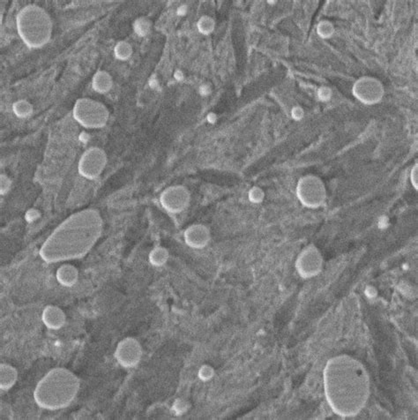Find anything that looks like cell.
I'll use <instances>...</instances> for the list:
<instances>
[{
	"label": "cell",
	"mask_w": 418,
	"mask_h": 420,
	"mask_svg": "<svg viewBox=\"0 0 418 420\" xmlns=\"http://www.w3.org/2000/svg\"><path fill=\"white\" fill-rule=\"evenodd\" d=\"M4 374L6 380H4V384L2 385L1 388H4V389H10L16 380V371L13 370V367H4Z\"/></svg>",
	"instance_id": "cell-15"
},
{
	"label": "cell",
	"mask_w": 418,
	"mask_h": 420,
	"mask_svg": "<svg viewBox=\"0 0 418 420\" xmlns=\"http://www.w3.org/2000/svg\"><path fill=\"white\" fill-rule=\"evenodd\" d=\"M198 28L200 33H202L204 35H208L209 33H211L214 28V22L212 21L211 18L207 16L201 17L198 21Z\"/></svg>",
	"instance_id": "cell-14"
},
{
	"label": "cell",
	"mask_w": 418,
	"mask_h": 420,
	"mask_svg": "<svg viewBox=\"0 0 418 420\" xmlns=\"http://www.w3.org/2000/svg\"><path fill=\"white\" fill-rule=\"evenodd\" d=\"M74 117L86 128H101L108 121L109 112L101 102L84 98L75 103Z\"/></svg>",
	"instance_id": "cell-2"
},
{
	"label": "cell",
	"mask_w": 418,
	"mask_h": 420,
	"mask_svg": "<svg viewBox=\"0 0 418 420\" xmlns=\"http://www.w3.org/2000/svg\"><path fill=\"white\" fill-rule=\"evenodd\" d=\"M132 53V47L128 43L119 42L115 47V56L119 60H126L131 57Z\"/></svg>",
	"instance_id": "cell-10"
},
{
	"label": "cell",
	"mask_w": 418,
	"mask_h": 420,
	"mask_svg": "<svg viewBox=\"0 0 418 420\" xmlns=\"http://www.w3.org/2000/svg\"><path fill=\"white\" fill-rule=\"evenodd\" d=\"M139 345L133 339L123 340L117 348V360L123 367H135L141 359V349Z\"/></svg>",
	"instance_id": "cell-5"
},
{
	"label": "cell",
	"mask_w": 418,
	"mask_h": 420,
	"mask_svg": "<svg viewBox=\"0 0 418 420\" xmlns=\"http://www.w3.org/2000/svg\"><path fill=\"white\" fill-rule=\"evenodd\" d=\"M208 87L207 86H202L201 88H200V93L201 95H207V94L209 93V91H208Z\"/></svg>",
	"instance_id": "cell-16"
},
{
	"label": "cell",
	"mask_w": 418,
	"mask_h": 420,
	"mask_svg": "<svg viewBox=\"0 0 418 420\" xmlns=\"http://www.w3.org/2000/svg\"><path fill=\"white\" fill-rule=\"evenodd\" d=\"M209 239V231L205 226L201 224H194L185 230V243L190 247L196 249L205 247Z\"/></svg>",
	"instance_id": "cell-6"
},
{
	"label": "cell",
	"mask_w": 418,
	"mask_h": 420,
	"mask_svg": "<svg viewBox=\"0 0 418 420\" xmlns=\"http://www.w3.org/2000/svg\"><path fill=\"white\" fill-rule=\"evenodd\" d=\"M134 29L139 36H144L148 33L150 29V23L148 19H137L134 23Z\"/></svg>",
	"instance_id": "cell-13"
},
{
	"label": "cell",
	"mask_w": 418,
	"mask_h": 420,
	"mask_svg": "<svg viewBox=\"0 0 418 420\" xmlns=\"http://www.w3.org/2000/svg\"><path fill=\"white\" fill-rule=\"evenodd\" d=\"M105 164L104 151L97 148H92L86 151L79 160V172L84 177L95 179L100 176Z\"/></svg>",
	"instance_id": "cell-3"
},
{
	"label": "cell",
	"mask_w": 418,
	"mask_h": 420,
	"mask_svg": "<svg viewBox=\"0 0 418 420\" xmlns=\"http://www.w3.org/2000/svg\"><path fill=\"white\" fill-rule=\"evenodd\" d=\"M17 29L29 48L38 49L48 43L52 24L48 14L39 6L28 5L17 15Z\"/></svg>",
	"instance_id": "cell-1"
},
{
	"label": "cell",
	"mask_w": 418,
	"mask_h": 420,
	"mask_svg": "<svg viewBox=\"0 0 418 420\" xmlns=\"http://www.w3.org/2000/svg\"><path fill=\"white\" fill-rule=\"evenodd\" d=\"M175 78L177 79V80H181L183 78V74L179 71L176 72V74H175Z\"/></svg>",
	"instance_id": "cell-17"
},
{
	"label": "cell",
	"mask_w": 418,
	"mask_h": 420,
	"mask_svg": "<svg viewBox=\"0 0 418 420\" xmlns=\"http://www.w3.org/2000/svg\"><path fill=\"white\" fill-rule=\"evenodd\" d=\"M177 13H178V14H185L186 13V8H185V6H182L177 11Z\"/></svg>",
	"instance_id": "cell-18"
},
{
	"label": "cell",
	"mask_w": 418,
	"mask_h": 420,
	"mask_svg": "<svg viewBox=\"0 0 418 420\" xmlns=\"http://www.w3.org/2000/svg\"><path fill=\"white\" fill-rule=\"evenodd\" d=\"M13 111L17 117L24 119L30 115L33 111V108L31 106L30 103H28L26 101H19L14 103Z\"/></svg>",
	"instance_id": "cell-12"
},
{
	"label": "cell",
	"mask_w": 418,
	"mask_h": 420,
	"mask_svg": "<svg viewBox=\"0 0 418 420\" xmlns=\"http://www.w3.org/2000/svg\"><path fill=\"white\" fill-rule=\"evenodd\" d=\"M149 259L153 265H163L168 260V252L163 248H155L150 253Z\"/></svg>",
	"instance_id": "cell-11"
},
{
	"label": "cell",
	"mask_w": 418,
	"mask_h": 420,
	"mask_svg": "<svg viewBox=\"0 0 418 420\" xmlns=\"http://www.w3.org/2000/svg\"><path fill=\"white\" fill-rule=\"evenodd\" d=\"M57 277L58 282L62 285L71 286L76 283L78 278V272L73 266H62L61 268L57 270Z\"/></svg>",
	"instance_id": "cell-8"
},
{
	"label": "cell",
	"mask_w": 418,
	"mask_h": 420,
	"mask_svg": "<svg viewBox=\"0 0 418 420\" xmlns=\"http://www.w3.org/2000/svg\"><path fill=\"white\" fill-rule=\"evenodd\" d=\"M160 202L167 212L179 214L189 206V192L181 186L169 187L161 195Z\"/></svg>",
	"instance_id": "cell-4"
},
{
	"label": "cell",
	"mask_w": 418,
	"mask_h": 420,
	"mask_svg": "<svg viewBox=\"0 0 418 420\" xmlns=\"http://www.w3.org/2000/svg\"><path fill=\"white\" fill-rule=\"evenodd\" d=\"M112 86L110 76L105 72H98L93 79V88L99 93L103 94L110 91Z\"/></svg>",
	"instance_id": "cell-9"
},
{
	"label": "cell",
	"mask_w": 418,
	"mask_h": 420,
	"mask_svg": "<svg viewBox=\"0 0 418 420\" xmlns=\"http://www.w3.org/2000/svg\"><path fill=\"white\" fill-rule=\"evenodd\" d=\"M44 321L47 327L57 328L64 324L65 315L59 308L48 306L44 310Z\"/></svg>",
	"instance_id": "cell-7"
}]
</instances>
